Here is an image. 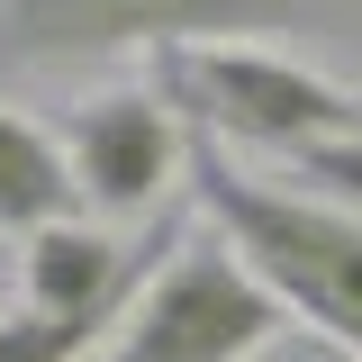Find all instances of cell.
<instances>
[{
    "label": "cell",
    "instance_id": "8992f818",
    "mask_svg": "<svg viewBox=\"0 0 362 362\" xmlns=\"http://www.w3.org/2000/svg\"><path fill=\"white\" fill-rule=\"evenodd\" d=\"M73 199H82L73 154H64L28 109H9V100H0V235H18V245H28L37 226L73 218Z\"/></svg>",
    "mask_w": 362,
    "mask_h": 362
},
{
    "label": "cell",
    "instance_id": "9c48e42d",
    "mask_svg": "<svg viewBox=\"0 0 362 362\" xmlns=\"http://www.w3.org/2000/svg\"><path fill=\"white\" fill-rule=\"evenodd\" d=\"M254 362H362V354H354V344H335V335H317V326H308V335H281V344H263Z\"/></svg>",
    "mask_w": 362,
    "mask_h": 362
},
{
    "label": "cell",
    "instance_id": "3957f363",
    "mask_svg": "<svg viewBox=\"0 0 362 362\" xmlns=\"http://www.w3.org/2000/svg\"><path fill=\"white\" fill-rule=\"evenodd\" d=\"M154 82L218 145H263L299 163L308 145L362 136V90L299 54H272V45H181V54H154Z\"/></svg>",
    "mask_w": 362,
    "mask_h": 362
},
{
    "label": "cell",
    "instance_id": "ba28073f",
    "mask_svg": "<svg viewBox=\"0 0 362 362\" xmlns=\"http://www.w3.org/2000/svg\"><path fill=\"white\" fill-rule=\"evenodd\" d=\"M299 181L326 190V199H344V209H362V136H344V145H308V154H299Z\"/></svg>",
    "mask_w": 362,
    "mask_h": 362
},
{
    "label": "cell",
    "instance_id": "277c9868",
    "mask_svg": "<svg viewBox=\"0 0 362 362\" xmlns=\"http://www.w3.org/2000/svg\"><path fill=\"white\" fill-rule=\"evenodd\" d=\"M281 317L290 308L272 299L263 272L245 263L218 226L209 235L190 226L154 263V281L127 308V326L100 344V362H254L263 344H281Z\"/></svg>",
    "mask_w": 362,
    "mask_h": 362
},
{
    "label": "cell",
    "instance_id": "6da1fadb",
    "mask_svg": "<svg viewBox=\"0 0 362 362\" xmlns=\"http://www.w3.org/2000/svg\"><path fill=\"white\" fill-rule=\"evenodd\" d=\"M190 199L226 245L272 281V299L308 317L317 335L362 354V209L326 199V190H290L245 163H226L218 136L190 127Z\"/></svg>",
    "mask_w": 362,
    "mask_h": 362
},
{
    "label": "cell",
    "instance_id": "7a4b0ae2",
    "mask_svg": "<svg viewBox=\"0 0 362 362\" xmlns=\"http://www.w3.org/2000/svg\"><path fill=\"white\" fill-rule=\"evenodd\" d=\"M226 37H362V0H0V73H73L109 54Z\"/></svg>",
    "mask_w": 362,
    "mask_h": 362
},
{
    "label": "cell",
    "instance_id": "5b68a950",
    "mask_svg": "<svg viewBox=\"0 0 362 362\" xmlns=\"http://www.w3.org/2000/svg\"><path fill=\"white\" fill-rule=\"evenodd\" d=\"M64 154L82 173L90 209H109V218H163L173 209V181L190 173V118H181V100L163 82L100 90V100L73 109Z\"/></svg>",
    "mask_w": 362,
    "mask_h": 362
},
{
    "label": "cell",
    "instance_id": "52a82bcc",
    "mask_svg": "<svg viewBox=\"0 0 362 362\" xmlns=\"http://www.w3.org/2000/svg\"><path fill=\"white\" fill-rule=\"evenodd\" d=\"M127 308H136V299H127ZM127 308H90V317L9 308V317H0V362H100V344L127 326Z\"/></svg>",
    "mask_w": 362,
    "mask_h": 362
}]
</instances>
